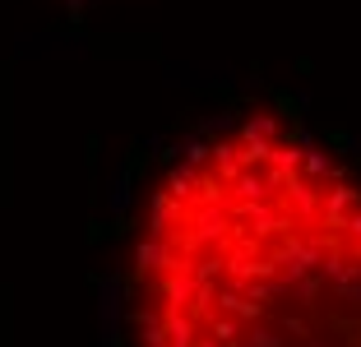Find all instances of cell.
<instances>
[{
	"label": "cell",
	"instance_id": "6da1fadb",
	"mask_svg": "<svg viewBox=\"0 0 361 347\" xmlns=\"http://www.w3.org/2000/svg\"><path fill=\"white\" fill-rule=\"evenodd\" d=\"M135 287L144 347H361V181L245 116L153 185Z\"/></svg>",
	"mask_w": 361,
	"mask_h": 347
}]
</instances>
